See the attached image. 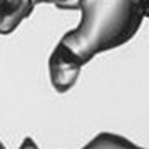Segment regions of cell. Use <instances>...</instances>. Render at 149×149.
Returning a JSON list of instances; mask_svg holds the SVG:
<instances>
[{
	"label": "cell",
	"mask_w": 149,
	"mask_h": 149,
	"mask_svg": "<svg viewBox=\"0 0 149 149\" xmlns=\"http://www.w3.org/2000/svg\"><path fill=\"white\" fill-rule=\"evenodd\" d=\"M81 20L57 44L82 65L94 55L121 47L141 27L144 15L134 0H81Z\"/></svg>",
	"instance_id": "6da1fadb"
},
{
	"label": "cell",
	"mask_w": 149,
	"mask_h": 149,
	"mask_svg": "<svg viewBox=\"0 0 149 149\" xmlns=\"http://www.w3.org/2000/svg\"><path fill=\"white\" fill-rule=\"evenodd\" d=\"M19 149H39V146L34 142V139H30V137H25L24 141H22L20 148Z\"/></svg>",
	"instance_id": "52a82bcc"
},
{
	"label": "cell",
	"mask_w": 149,
	"mask_h": 149,
	"mask_svg": "<svg viewBox=\"0 0 149 149\" xmlns=\"http://www.w3.org/2000/svg\"><path fill=\"white\" fill-rule=\"evenodd\" d=\"M82 149H144V148L131 142L129 139L122 137V136L112 134V132H101L91 142H87Z\"/></svg>",
	"instance_id": "277c9868"
},
{
	"label": "cell",
	"mask_w": 149,
	"mask_h": 149,
	"mask_svg": "<svg viewBox=\"0 0 149 149\" xmlns=\"http://www.w3.org/2000/svg\"><path fill=\"white\" fill-rule=\"evenodd\" d=\"M54 3L55 7L64 10H79L81 0H37V3Z\"/></svg>",
	"instance_id": "5b68a950"
},
{
	"label": "cell",
	"mask_w": 149,
	"mask_h": 149,
	"mask_svg": "<svg viewBox=\"0 0 149 149\" xmlns=\"http://www.w3.org/2000/svg\"><path fill=\"white\" fill-rule=\"evenodd\" d=\"M82 64L75 57L69 54L62 47L54 49V52L49 59V74H50V82L57 92H67L77 81L81 74Z\"/></svg>",
	"instance_id": "7a4b0ae2"
},
{
	"label": "cell",
	"mask_w": 149,
	"mask_h": 149,
	"mask_svg": "<svg viewBox=\"0 0 149 149\" xmlns=\"http://www.w3.org/2000/svg\"><path fill=\"white\" fill-rule=\"evenodd\" d=\"M37 0H0V34H12L34 12Z\"/></svg>",
	"instance_id": "3957f363"
},
{
	"label": "cell",
	"mask_w": 149,
	"mask_h": 149,
	"mask_svg": "<svg viewBox=\"0 0 149 149\" xmlns=\"http://www.w3.org/2000/svg\"><path fill=\"white\" fill-rule=\"evenodd\" d=\"M0 149H7L5 146H3V144H2V141H0Z\"/></svg>",
	"instance_id": "ba28073f"
},
{
	"label": "cell",
	"mask_w": 149,
	"mask_h": 149,
	"mask_svg": "<svg viewBox=\"0 0 149 149\" xmlns=\"http://www.w3.org/2000/svg\"><path fill=\"white\" fill-rule=\"evenodd\" d=\"M134 2H136V5L139 7V10L142 12L144 19L149 17V0H134Z\"/></svg>",
	"instance_id": "8992f818"
}]
</instances>
